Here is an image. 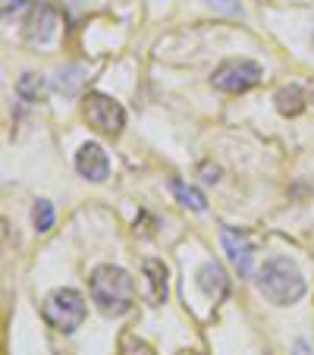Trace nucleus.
<instances>
[{"mask_svg":"<svg viewBox=\"0 0 314 355\" xmlns=\"http://www.w3.org/2000/svg\"><path fill=\"white\" fill-rule=\"evenodd\" d=\"M91 299L98 302V309L104 315H126L135 302V283L132 277L123 268H114V264H101V268L91 270Z\"/></svg>","mask_w":314,"mask_h":355,"instance_id":"obj_1","label":"nucleus"},{"mask_svg":"<svg viewBox=\"0 0 314 355\" xmlns=\"http://www.w3.org/2000/svg\"><path fill=\"white\" fill-rule=\"evenodd\" d=\"M258 286L264 299L274 305H293L305 295V277L289 258H270L258 274Z\"/></svg>","mask_w":314,"mask_h":355,"instance_id":"obj_2","label":"nucleus"},{"mask_svg":"<svg viewBox=\"0 0 314 355\" xmlns=\"http://www.w3.org/2000/svg\"><path fill=\"white\" fill-rule=\"evenodd\" d=\"M85 299L79 289H57L44 302V321L60 334H73L85 321Z\"/></svg>","mask_w":314,"mask_h":355,"instance_id":"obj_3","label":"nucleus"},{"mask_svg":"<svg viewBox=\"0 0 314 355\" xmlns=\"http://www.w3.org/2000/svg\"><path fill=\"white\" fill-rule=\"evenodd\" d=\"M261 79H264V69H261L254 60H245V57H239V60L220 63V67L214 69V76H211V85H214L217 92L242 94V92H248V88L258 85Z\"/></svg>","mask_w":314,"mask_h":355,"instance_id":"obj_4","label":"nucleus"},{"mask_svg":"<svg viewBox=\"0 0 314 355\" xmlns=\"http://www.w3.org/2000/svg\"><path fill=\"white\" fill-rule=\"evenodd\" d=\"M85 120L91 123V129H98V132L116 135L126 126V110H123L114 98H107V94L91 92L85 98Z\"/></svg>","mask_w":314,"mask_h":355,"instance_id":"obj_5","label":"nucleus"},{"mask_svg":"<svg viewBox=\"0 0 314 355\" xmlns=\"http://www.w3.org/2000/svg\"><path fill=\"white\" fill-rule=\"evenodd\" d=\"M220 239H223V248H227V258L233 261V268L239 270L242 277L252 274V264H254V245L248 242V236H245V233H239V230H233V227H223Z\"/></svg>","mask_w":314,"mask_h":355,"instance_id":"obj_6","label":"nucleus"},{"mask_svg":"<svg viewBox=\"0 0 314 355\" xmlns=\"http://www.w3.org/2000/svg\"><path fill=\"white\" fill-rule=\"evenodd\" d=\"M76 170H79L85 180L91 182H104L110 173V161H107V151L94 141H85V145L76 151Z\"/></svg>","mask_w":314,"mask_h":355,"instance_id":"obj_7","label":"nucleus"},{"mask_svg":"<svg viewBox=\"0 0 314 355\" xmlns=\"http://www.w3.org/2000/svg\"><path fill=\"white\" fill-rule=\"evenodd\" d=\"M54 32H57V13L47 3H38L26 22V38L32 44H47V41L54 38Z\"/></svg>","mask_w":314,"mask_h":355,"instance_id":"obj_8","label":"nucleus"},{"mask_svg":"<svg viewBox=\"0 0 314 355\" xmlns=\"http://www.w3.org/2000/svg\"><path fill=\"white\" fill-rule=\"evenodd\" d=\"M198 289L207 295V299H214V302L227 299L229 280H227V274H223V268L217 261L201 264V270H198Z\"/></svg>","mask_w":314,"mask_h":355,"instance_id":"obj_9","label":"nucleus"},{"mask_svg":"<svg viewBox=\"0 0 314 355\" xmlns=\"http://www.w3.org/2000/svg\"><path fill=\"white\" fill-rule=\"evenodd\" d=\"M141 268H145V277H148V299H151V305L167 302V268H164V261L148 258Z\"/></svg>","mask_w":314,"mask_h":355,"instance_id":"obj_10","label":"nucleus"},{"mask_svg":"<svg viewBox=\"0 0 314 355\" xmlns=\"http://www.w3.org/2000/svg\"><path fill=\"white\" fill-rule=\"evenodd\" d=\"M274 101H277V110H280L283 116H299L302 110H305V104H308L305 92H302L299 85H286V88H280Z\"/></svg>","mask_w":314,"mask_h":355,"instance_id":"obj_11","label":"nucleus"},{"mask_svg":"<svg viewBox=\"0 0 314 355\" xmlns=\"http://www.w3.org/2000/svg\"><path fill=\"white\" fill-rule=\"evenodd\" d=\"M16 92H19L22 101L35 104V101H44L47 82H44V76H38V73H22L19 82H16Z\"/></svg>","mask_w":314,"mask_h":355,"instance_id":"obj_12","label":"nucleus"},{"mask_svg":"<svg viewBox=\"0 0 314 355\" xmlns=\"http://www.w3.org/2000/svg\"><path fill=\"white\" fill-rule=\"evenodd\" d=\"M85 82V67H79V63H73V67H67V69H60L57 73V79H54V88L60 94H67V98H73L76 92H79V85Z\"/></svg>","mask_w":314,"mask_h":355,"instance_id":"obj_13","label":"nucleus"},{"mask_svg":"<svg viewBox=\"0 0 314 355\" xmlns=\"http://www.w3.org/2000/svg\"><path fill=\"white\" fill-rule=\"evenodd\" d=\"M170 189H173V195L180 198V205H186V208H192V211H204V208H207L204 195H201L195 186H189V182H182V180H170Z\"/></svg>","mask_w":314,"mask_h":355,"instance_id":"obj_14","label":"nucleus"},{"mask_svg":"<svg viewBox=\"0 0 314 355\" xmlns=\"http://www.w3.org/2000/svg\"><path fill=\"white\" fill-rule=\"evenodd\" d=\"M54 220H57L54 205H51L47 198H38V201H35V208H32V223H35V230H38V233H51V230H54Z\"/></svg>","mask_w":314,"mask_h":355,"instance_id":"obj_15","label":"nucleus"},{"mask_svg":"<svg viewBox=\"0 0 314 355\" xmlns=\"http://www.w3.org/2000/svg\"><path fill=\"white\" fill-rule=\"evenodd\" d=\"M28 3H32V0H0V7H3V19H10V16L22 13Z\"/></svg>","mask_w":314,"mask_h":355,"instance_id":"obj_16","label":"nucleus"},{"mask_svg":"<svg viewBox=\"0 0 314 355\" xmlns=\"http://www.w3.org/2000/svg\"><path fill=\"white\" fill-rule=\"evenodd\" d=\"M211 7H217V10H223V13H229V16H236V13H242L239 10V3L236 0H207Z\"/></svg>","mask_w":314,"mask_h":355,"instance_id":"obj_17","label":"nucleus"}]
</instances>
